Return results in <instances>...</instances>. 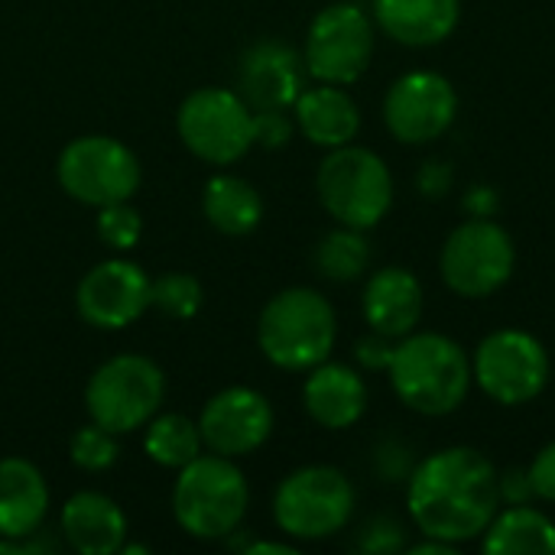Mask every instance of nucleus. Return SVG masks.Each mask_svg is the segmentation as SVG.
I'll return each mask as SVG.
<instances>
[{
  "label": "nucleus",
  "mask_w": 555,
  "mask_h": 555,
  "mask_svg": "<svg viewBox=\"0 0 555 555\" xmlns=\"http://www.w3.org/2000/svg\"><path fill=\"white\" fill-rule=\"evenodd\" d=\"M501 475L472 446H449L423 459L406 478V511L423 537L462 546L481 540L501 511Z\"/></svg>",
  "instance_id": "obj_1"
},
{
  "label": "nucleus",
  "mask_w": 555,
  "mask_h": 555,
  "mask_svg": "<svg viewBox=\"0 0 555 555\" xmlns=\"http://www.w3.org/2000/svg\"><path fill=\"white\" fill-rule=\"evenodd\" d=\"M387 377L397 400L420 416L455 413L475 384L472 358L442 332H410L397 338Z\"/></svg>",
  "instance_id": "obj_2"
},
{
  "label": "nucleus",
  "mask_w": 555,
  "mask_h": 555,
  "mask_svg": "<svg viewBox=\"0 0 555 555\" xmlns=\"http://www.w3.org/2000/svg\"><path fill=\"white\" fill-rule=\"evenodd\" d=\"M335 341V306L309 286H289L276 293L257 322V345L263 358L280 371H312L332 358Z\"/></svg>",
  "instance_id": "obj_3"
},
{
  "label": "nucleus",
  "mask_w": 555,
  "mask_h": 555,
  "mask_svg": "<svg viewBox=\"0 0 555 555\" xmlns=\"http://www.w3.org/2000/svg\"><path fill=\"white\" fill-rule=\"evenodd\" d=\"M250 504V488L234 459L198 455L179 468L172 485V517L192 540H228L241 530Z\"/></svg>",
  "instance_id": "obj_4"
},
{
  "label": "nucleus",
  "mask_w": 555,
  "mask_h": 555,
  "mask_svg": "<svg viewBox=\"0 0 555 555\" xmlns=\"http://www.w3.org/2000/svg\"><path fill=\"white\" fill-rule=\"evenodd\" d=\"M315 192L322 208L345 228L371 231L393 205L390 166L367 146H335L319 163Z\"/></svg>",
  "instance_id": "obj_5"
},
{
  "label": "nucleus",
  "mask_w": 555,
  "mask_h": 555,
  "mask_svg": "<svg viewBox=\"0 0 555 555\" xmlns=\"http://www.w3.org/2000/svg\"><path fill=\"white\" fill-rule=\"evenodd\" d=\"M354 517V485L332 465L289 472L273 494V520L296 543H319L341 533Z\"/></svg>",
  "instance_id": "obj_6"
},
{
  "label": "nucleus",
  "mask_w": 555,
  "mask_h": 555,
  "mask_svg": "<svg viewBox=\"0 0 555 555\" xmlns=\"http://www.w3.org/2000/svg\"><path fill=\"white\" fill-rule=\"evenodd\" d=\"M166 377L156 361L143 354H117L94 367L85 387L88 420L114 436L143 429L163 406Z\"/></svg>",
  "instance_id": "obj_7"
},
{
  "label": "nucleus",
  "mask_w": 555,
  "mask_h": 555,
  "mask_svg": "<svg viewBox=\"0 0 555 555\" xmlns=\"http://www.w3.org/2000/svg\"><path fill=\"white\" fill-rule=\"evenodd\" d=\"M517 267V247L504 224L494 218L462 221L442 244L439 273L462 299H488L504 289Z\"/></svg>",
  "instance_id": "obj_8"
},
{
  "label": "nucleus",
  "mask_w": 555,
  "mask_h": 555,
  "mask_svg": "<svg viewBox=\"0 0 555 555\" xmlns=\"http://www.w3.org/2000/svg\"><path fill=\"white\" fill-rule=\"evenodd\" d=\"M179 140L208 166H231L254 146V111L234 88H195L176 114Z\"/></svg>",
  "instance_id": "obj_9"
},
{
  "label": "nucleus",
  "mask_w": 555,
  "mask_h": 555,
  "mask_svg": "<svg viewBox=\"0 0 555 555\" xmlns=\"http://www.w3.org/2000/svg\"><path fill=\"white\" fill-rule=\"evenodd\" d=\"M55 176L68 198L88 208H104L133 198L140 189V159L127 143L104 133H88L65 143Z\"/></svg>",
  "instance_id": "obj_10"
},
{
  "label": "nucleus",
  "mask_w": 555,
  "mask_h": 555,
  "mask_svg": "<svg viewBox=\"0 0 555 555\" xmlns=\"http://www.w3.org/2000/svg\"><path fill=\"white\" fill-rule=\"evenodd\" d=\"M472 377L498 406H527L550 384V354L537 335L524 328H498L475 348Z\"/></svg>",
  "instance_id": "obj_11"
},
{
  "label": "nucleus",
  "mask_w": 555,
  "mask_h": 555,
  "mask_svg": "<svg viewBox=\"0 0 555 555\" xmlns=\"http://www.w3.org/2000/svg\"><path fill=\"white\" fill-rule=\"evenodd\" d=\"M374 59V16L358 3H328L309 23L302 62L315 81L354 85Z\"/></svg>",
  "instance_id": "obj_12"
},
{
  "label": "nucleus",
  "mask_w": 555,
  "mask_h": 555,
  "mask_svg": "<svg viewBox=\"0 0 555 555\" xmlns=\"http://www.w3.org/2000/svg\"><path fill=\"white\" fill-rule=\"evenodd\" d=\"M459 117L455 85L442 72L416 68L400 75L384 98V124L393 140L406 146H423L449 133Z\"/></svg>",
  "instance_id": "obj_13"
},
{
  "label": "nucleus",
  "mask_w": 555,
  "mask_h": 555,
  "mask_svg": "<svg viewBox=\"0 0 555 555\" xmlns=\"http://www.w3.org/2000/svg\"><path fill=\"white\" fill-rule=\"evenodd\" d=\"M153 280L130 260H101L94 263L75 289L78 315L101 332H120L133 325L150 309Z\"/></svg>",
  "instance_id": "obj_14"
},
{
  "label": "nucleus",
  "mask_w": 555,
  "mask_h": 555,
  "mask_svg": "<svg viewBox=\"0 0 555 555\" xmlns=\"http://www.w3.org/2000/svg\"><path fill=\"white\" fill-rule=\"evenodd\" d=\"M198 433L205 449H211L215 455H254L273 433V406L254 387H228L205 403L198 416Z\"/></svg>",
  "instance_id": "obj_15"
},
{
  "label": "nucleus",
  "mask_w": 555,
  "mask_h": 555,
  "mask_svg": "<svg viewBox=\"0 0 555 555\" xmlns=\"http://www.w3.org/2000/svg\"><path fill=\"white\" fill-rule=\"evenodd\" d=\"M306 62L293 46L260 39L237 59L234 91L250 104V111H289L306 88Z\"/></svg>",
  "instance_id": "obj_16"
},
{
  "label": "nucleus",
  "mask_w": 555,
  "mask_h": 555,
  "mask_svg": "<svg viewBox=\"0 0 555 555\" xmlns=\"http://www.w3.org/2000/svg\"><path fill=\"white\" fill-rule=\"evenodd\" d=\"M423 309H426V293L413 270L384 267L367 276V286L361 296V312H364V322L371 325V332L397 341V338L416 332Z\"/></svg>",
  "instance_id": "obj_17"
},
{
  "label": "nucleus",
  "mask_w": 555,
  "mask_h": 555,
  "mask_svg": "<svg viewBox=\"0 0 555 555\" xmlns=\"http://www.w3.org/2000/svg\"><path fill=\"white\" fill-rule=\"evenodd\" d=\"M302 406L322 429H351L367 413V384L354 367L322 361L302 384Z\"/></svg>",
  "instance_id": "obj_18"
},
{
  "label": "nucleus",
  "mask_w": 555,
  "mask_h": 555,
  "mask_svg": "<svg viewBox=\"0 0 555 555\" xmlns=\"http://www.w3.org/2000/svg\"><path fill=\"white\" fill-rule=\"evenodd\" d=\"M68 550L81 555H114L127 543V514L101 491H78L59 514Z\"/></svg>",
  "instance_id": "obj_19"
},
{
  "label": "nucleus",
  "mask_w": 555,
  "mask_h": 555,
  "mask_svg": "<svg viewBox=\"0 0 555 555\" xmlns=\"http://www.w3.org/2000/svg\"><path fill=\"white\" fill-rule=\"evenodd\" d=\"M462 20V0H374V23L410 49L446 42Z\"/></svg>",
  "instance_id": "obj_20"
},
{
  "label": "nucleus",
  "mask_w": 555,
  "mask_h": 555,
  "mask_svg": "<svg viewBox=\"0 0 555 555\" xmlns=\"http://www.w3.org/2000/svg\"><path fill=\"white\" fill-rule=\"evenodd\" d=\"M293 120L309 143L335 150L354 143L361 130V107L341 85L319 81L315 88H302V94L293 104Z\"/></svg>",
  "instance_id": "obj_21"
},
{
  "label": "nucleus",
  "mask_w": 555,
  "mask_h": 555,
  "mask_svg": "<svg viewBox=\"0 0 555 555\" xmlns=\"http://www.w3.org/2000/svg\"><path fill=\"white\" fill-rule=\"evenodd\" d=\"M49 514V485L42 472L20 459H0V537H36Z\"/></svg>",
  "instance_id": "obj_22"
},
{
  "label": "nucleus",
  "mask_w": 555,
  "mask_h": 555,
  "mask_svg": "<svg viewBox=\"0 0 555 555\" xmlns=\"http://www.w3.org/2000/svg\"><path fill=\"white\" fill-rule=\"evenodd\" d=\"M202 211L218 234L244 237L263 221V198L247 179L234 172H218L202 189Z\"/></svg>",
  "instance_id": "obj_23"
},
{
  "label": "nucleus",
  "mask_w": 555,
  "mask_h": 555,
  "mask_svg": "<svg viewBox=\"0 0 555 555\" xmlns=\"http://www.w3.org/2000/svg\"><path fill=\"white\" fill-rule=\"evenodd\" d=\"M481 550L488 555H553L555 524L537 507L514 504L494 514L481 533Z\"/></svg>",
  "instance_id": "obj_24"
},
{
  "label": "nucleus",
  "mask_w": 555,
  "mask_h": 555,
  "mask_svg": "<svg viewBox=\"0 0 555 555\" xmlns=\"http://www.w3.org/2000/svg\"><path fill=\"white\" fill-rule=\"evenodd\" d=\"M143 452L150 455V462L163 465V468H185L189 462H195L205 449L198 423H192L182 413H156L146 426H143Z\"/></svg>",
  "instance_id": "obj_25"
},
{
  "label": "nucleus",
  "mask_w": 555,
  "mask_h": 555,
  "mask_svg": "<svg viewBox=\"0 0 555 555\" xmlns=\"http://www.w3.org/2000/svg\"><path fill=\"white\" fill-rule=\"evenodd\" d=\"M367 267H371V244H367L364 231H358V228L338 224L315 247V270L332 283L361 280Z\"/></svg>",
  "instance_id": "obj_26"
},
{
  "label": "nucleus",
  "mask_w": 555,
  "mask_h": 555,
  "mask_svg": "<svg viewBox=\"0 0 555 555\" xmlns=\"http://www.w3.org/2000/svg\"><path fill=\"white\" fill-rule=\"evenodd\" d=\"M202 302H205V289H202L198 276H192V273H179V270L163 273L150 286V306L179 322L195 319L202 312Z\"/></svg>",
  "instance_id": "obj_27"
},
{
  "label": "nucleus",
  "mask_w": 555,
  "mask_h": 555,
  "mask_svg": "<svg viewBox=\"0 0 555 555\" xmlns=\"http://www.w3.org/2000/svg\"><path fill=\"white\" fill-rule=\"evenodd\" d=\"M120 455V446H117V436L101 429L98 423H88L81 429L72 433V442H68V459L75 468L81 472H107Z\"/></svg>",
  "instance_id": "obj_28"
},
{
  "label": "nucleus",
  "mask_w": 555,
  "mask_h": 555,
  "mask_svg": "<svg viewBox=\"0 0 555 555\" xmlns=\"http://www.w3.org/2000/svg\"><path fill=\"white\" fill-rule=\"evenodd\" d=\"M94 231L111 250H133L143 234V218L130 202H114V205L98 208Z\"/></svg>",
  "instance_id": "obj_29"
},
{
  "label": "nucleus",
  "mask_w": 555,
  "mask_h": 555,
  "mask_svg": "<svg viewBox=\"0 0 555 555\" xmlns=\"http://www.w3.org/2000/svg\"><path fill=\"white\" fill-rule=\"evenodd\" d=\"M296 120L286 111H254V146L283 150L293 140Z\"/></svg>",
  "instance_id": "obj_30"
},
{
  "label": "nucleus",
  "mask_w": 555,
  "mask_h": 555,
  "mask_svg": "<svg viewBox=\"0 0 555 555\" xmlns=\"http://www.w3.org/2000/svg\"><path fill=\"white\" fill-rule=\"evenodd\" d=\"M527 478H530L533 498L555 504V439L537 452L533 465L527 468Z\"/></svg>",
  "instance_id": "obj_31"
},
{
  "label": "nucleus",
  "mask_w": 555,
  "mask_h": 555,
  "mask_svg": "<svg viewBox=\"0 0 555 555\" xmlns=\"http://www.w3.org/2000/svg\"><path fill=\"white\" fill-rule=\"evenodd\" d=\"M361 550L367 553H400L403 550V533H400V524L380 517V520H371L367 530H364V540H361Z\"/></svg>",
  "instance_id": "obj_32"
},
{
  "label": "nucleus",
  "mask_w": 555,
  "mask_h": 555,
  "mask_svg": "<svg viewBox=\"0 0 555 555\" xmlns=\"http://www.w3.org/2000/svg\"><path fill=\"white\" fill-rule=\"evenodd\" d=\"M390 354H393V338H384V335H367V338H361L358 341V348H354V358H358V364H364L367 371H377V367H384L387 371V364H390Z\"/></svg>",
  "instance_id": "obj_33"
},
{
  "label": "nucleus",
  "mask_w": 555,
  "mask_h": 555,
  "mask_svg": "<svg viewBox=\"0 0 555 555\" xmlns=\"http://www.w3.org/2000/svg\"><path fill=\"white\" fill-rule=\"evenodd\" d=\"M449 185H452V169H449V163H426L423 166V172H420V189L426 192V195H433V198H439V195H446L449 192Z\"/></svg>",
  "instance_id": "obj_34"
},
{
  "label": "nucleus",
  "mask_w": 555,
  "mask_h": 555,
  "mask_svg": "<svg viewBox=\"0 0 555 555\" xmlns=\"http://www.w3.org/2000/svg\"><path fill=\"white\" fill-rule=\"evenodd\" d=\"M465 205H468V211L475 215V218H491L494 211H498V195H494V189H472L468 192V198H465Z\"/></svg>",
  "instance_id": "obj_35"
},
{
  "label": "nucleus",
  "mask_w": 555,
  "mask_h": 555,
  "mask_svg": "<svg viewBox=\"0 0 555 555\" xmlns=\"http://www.w3.org/2000/svg\"><path fill=\"white\" fill-rule=\"evenodd\" d=\"M410 553L413 555H452L455 553V546H452V543H442V540H433V537H426L423 543L410 546Z\"/></svg>",
  "instance_id": "obj_36"
},
{
  "label": "nucleus",
  "mask_w": 555,
  "mask_h": 555,
  "mask_svg": "<svg viewBox=\"0 0 555 555\" xmlns=\"http://www.w3.org/2000/svg\"><path fill=\"white\" fill-rule=\"evenodd\" d=\"M247 555H296V546H289V543H250L247 550H244Z\"/></svg>",
  "instance_id": "obj_37"
}]
</instances>
